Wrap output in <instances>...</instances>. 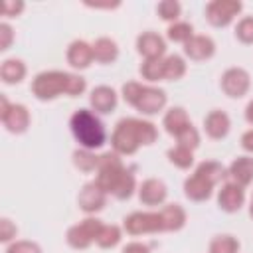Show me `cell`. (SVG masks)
I'll use <instances>...</instances> for the list:
<instances>
[{
    "label": "cell",
    "instance_id": "d590c367",
    "mask_svg": "<svg viewBox=\"0 0 253 253\" xmlns=\"http://www.w3.org/2000/svg\"><path fill=\"white\" fill-rule=\"evenodd\" d=\"M235 38L245 43V45H251L253 43V16H245L237 22L235 26Z\"/></svg>",
    "mask_w": 253,
    "mask_h": 253
},
{
    "label": "cell",
    "instance_id": "8d00e7d4",
    "mask_svg": "<svg viewBox=\"0 0 253 253\" xmlns=\"http://www.w3.org/2000/svg\"><path fill=\"white\" fill-rule=\"evenodd\" d=\"M142 91H144V85H142V83H138V81H126V83L123 85V89H121V95H123L125 103L136 107V103H138Z\"/></svg>",
    "mask_w": 253,
    "mask_h": 253
},
{
    "label": "cell",
    "instance_id": "f6af8a7d",
    "mask_svg": "<svg viewBox=\"0 0 253 253\" xmlns=\"http://www.w3.org/2000/svg\"><path fill=\"white\" fill-rule=\"evenodd\" d=\"M245 121L249 123V125H253V99L247 103V107H245Z\"/></svg>",
    "mask_w": 253,
    "mask_h": 253
},
{
    "label": "cell",
    "instance_id": "30bf717a",
    "mask_svg": "<svg viewBox=\"0 0 253 253\" xmlns=\"http://www.w3.org/2000/svg\"><path fill=\"white\" fill-rule=\"evenodd\" d=\"M77 204L85 213H95L101 211L107 204V192H103L95 182H89L81 188L79 196H77Z\"/></svg>",
    "mask_w": 253,
    "mask_h": 253
},
{
    "label": "cell",
    "instance_id": "44dd1931",
    "mask_svg": "<svg viewBox=\"0 0 253 253\" xmlns=\"http://www.w3.org/2000/svg\"><path fill=\"white\" fill-rule=\"evenodd\" d=\"M190 119H188V113L184 107H172L166 111L164 119H162V126L168 134L172 136H178L186 126H190Z\"/></svg>",
    "mask_w": 253,
    "mask_h": 253
},
{
    "label": "cell",
    "instance_id": "60d3db41",
    "mask_svg": "<svg viewBox=\"0 0 253 253\" xmlns=\"http://www.w3.org/2000/svg\"><path fill=\"white\" fill-rule=\"evenodd\" d=\"M24 8H26V4L22 0H6L4 6H2V16L16 18V16H20L24 12Z\"/></svg>",
    "mask_w": 253,
    "mask_h": 253
},
{
    "label": "cell",
    "instance_id": "ac0fdd59",
    "mask_svg": "<svg viewBox=\"0 0 253 253\" xmlns=\"http://www.w3.org/2000/svg\"><path fill=\"white\" fill-rule=\"evenodd\" d=\"M166 91L158 89V87H144L138 103H136V111H140L142 115H156L158 111H162L166 107Z\"/></svg>",
    "mask_w": 253,
    "mask_h": 253
},
{
    "label": "cell",
    "instance_id": "e0dca14e",
    "mask_svg": "<svg viewBox=\"0 0 253 253\" xmlns=\"http://www.w3.org/2000/svg\"><path fill=\"white\" fill-rule=\"evenodd\" d=\"M117 93L113 87L109 85H99L91 91L89 95V103H91V109L95 113H101V115H109L117 109Z\"/></svg>",
    "mask_w": 253,
    "mask_h": 253
},
{
    "label": "cell",
    "instance_id": "f35d334b",
    "mask_svg": "<svg viewBox=\"0 0 253 253\" xmlns=\"http://www.w3.org/2000/svg\"><path fill=\"white\" fill-rule=\"evenodd\" d=\"M87 89V81L81 77V75H75V73H69V83H67V95L69 97H77V95H83Z\"/></svg>",
    "mask_w": 253,
    "mask_h": 253
},
{
    "label": "cell",
    "instance_id": "1f68e13d",
    "mask_svg": "<svg viewBox=\"0 0 253 253\" xmlns=\"http://www.w3.org/2000/svg\"><path fill=\"white\" fill-rule=\"evenodd\" d=\"M192 36H194V28L188 22H174L166 30V38L170 42H178V43H186Z\"/></svg>",
    "mask_w": 253,
    "mask_h": 253
},
{
    "label": "cell",
    "instance_id": "8992f818",
    "mask_svg": "<svg viewBox=\"0 0 253 253\" xmlns=\"http://www.w3.org/2000/svg\"><path fill=\"white\" fill-rule=\"evenodd\" d=\"M101 229H103L101 219L89 215V217H85L83 221H79V223H75V225H71V227L67 229L65 241H67V245L73 247V249H87L93 241H97Z\"/></svg>",
    "mask_w": 253,
    "mask_h": 253
},
{
    "label": "cell",
    "instance_id": "484cf974",
    "mask_svg": "<svg viewBox=\"0 0 253 253\" xmlns=\"http://www.w3.org/2000/svg\"><path fill=\"white\" fill-rule=\"evenodd\" d=\"M186 75V61L180 55H166L164 57V79L166 81H178Z\"/></svg>",
    "mask_w": 253,
    "mask_h": 253
},
{
    "label": "cell",
    "instance_id": "ab89813d",
    "mask_svg": "<svg viewBox=\"0 0 253 253\" xmlns=\"http://www.w3.org/2000/svg\"><path fill=\"white\" fill-rule=\"evenodd\" d=\"M16 235H18L16 223H12V219H8V217H2L0 219V241L10 243L12 239H16Z\"/></svg>",
    "mask_w": 253,
    "mask_h": 253
},
{
    "label": "cell",
    "instance_id": "8fae6325",
    "mask_svg": "<svg viewBox=\"0 0 253 253\" xmlns=\"http://www.w3.org/2000/svg\"><path fill=\"white\" fill-rule=\"evenodd\" d=\"M136 51L144 59H162L166 53V42L156 32H142L136 38Z\"/></svg>",
    "mask_w": 253,
    "mask_h": 253
},
{
    "label": "cell",
    "instance_id": "83f0119b",
    "mask_svg": "<svg viewBox=\"0 0 253 253\" xmlns=\"http://www.w3.org/2000/svg\"><path fill=\"white\" fill-rule=\"evenodd\" d=\"M99 160L101 156L93 154V150H85V148H77L73 152V164L75 168H79L81 172H93L99 168Z\"/></svg>",
    "mask_w": 253,
    "mask_h": 253
},
{
    "label": "cell",
    "instance_id": "9a60e30c",
    "mask_svg": "<svg viewBox=\"0 0 253 253\" xmlns=\"http://www.w3.org/2000/svg\"><path fill=\"white\" fill-rule=\"evenodd\" d=\"M229 128H231V121H229L227 113L221 109H213L204 117V130L213 140L225 138L229 134Z\"/></svg>",
    "mask_w": 253,
    "mask_h": 253
},
{
    "label": "cell",
    "instance_id": "9c48e42d",
    "mask_svg": "<svg viewBox=\"0 0 253 253\" xmlns=\"http://www.w3.org/2000/svg\"><path fill=\"white\" fill-rule=\"evenodd\" d=\"M245 204V190L235 182H225L217 192V206L225 213H235Z\"/></svg>",
    "mask_w": 253,
    "mask_h": 253
},
{
    "label": "cell",
    "instance_id": "d6a6232c",
    "mask_svg": "<svg viewBox=\"0 0 253 253\" xmlns=\"http://www.w3.org/2000/svg\"><path fill=\"white\" fill-rule=\"evenodd\" d=\"M134 190H136L134 174L126 168V170H125V174H123V178L119 180V184H117V188H115L113 196H115L117 200H128V198L134 194Z\"/></svg>",
    "mask_w": 253,
    "mask_h": 253
},
{
    "label": "cell",
    "instance_id": "7c38bea8",
    "mask_svg": "<svg viewBox=\"0 0 253 253\" xmlns=\"http://www.w3.org/2000/svg\"><path fill=\"white\" fill-rule=\"evenodd\" d=\"M168 198V188L158 178H148L138 186V200L144 206H162Z\"/></svg>",
    "mask_w": 253,
    "mask_h": 253
},
{
    "label": "cell",
    "instance_id": "f1b7e54d",
    "mask_svg": "<svg viewBox=\"0 0 253 253\" xmlns=\"http://www.w3.org/2000/svg\"><path fill=\"white\" fill-rule=\"evenodd\" d=\"M121 239H123V229L119 225H103V229H101V233H99L95 243L101 249H113V247H117L121 243Z\"/></svg>",
    "mask_w": 253,
    "mask_h": 253
},
{
    "label": "cell",
    "instance_id": "f546056e",
    "mask_svg": "<svg viewBox=\"0 0 253 253\" xmlns=\"http://www.w3.org/2000/svg\"><path fill=\"white\" fill-rule=\"evenodd\" d=\"M237 251H239V241L229 233L215 235L210 241V253H237Z\"/></svg>",
    "mask_w": 253,
    "mask_h": 253
},
{
    "label": "cell",
    "instance_id": "ba28073f",
    "mask_svg": "<svg viewBox=\"0 0 253 253\" xmlns=\"http://www.w3.org/2000/svg\"><path fill=\"white\" fill-rule=\"evenodd\" d=\"M219 87L227 97L241 99V97L247 95V91L251 87V77L243 67H229V69L223 71Z\"/></svg>",
    "mask_w": 253,
    "mask_h": 253
},
{
    "label": "cell",
    "instance_id": "d6986e66",
    "mask_svg": "<svg viewBox=\"0 0 253 253\" xmlns=\"http://www.w3.org/2000/svg\"><path fill=\"white\" fill-rule=\"evenodd\" d=\"M213 192V184H210L206 178H202L198 172L186 178L184 182V194L192 202H206Z\"/></svg>",
    "mask_w": 253,
    "mask_h": 253
},
{
    "label": "cell",
    "instance_id": "4316f807",
    "mask_svg": "<svg viewBox=\"0 0 253 253\" xmlns=\"http://www.w3.org/2000/svg\"><path fill=\"white\" fill-rule=\"evenodd\" d=\"M166 156H168L170 164H174L180 170H188L194 164V150L184 148V146H178V144L172 146V148H168Z\"/></svg>",
    "mask_w": 253,
    "mask_h": 253
},
{
    "label": "cell",
    "instance_id": "bcb514c9",
    "mask_svg": "<svg viewBox=\"0 0 253 253\" xmlns=\"http://www.w3.org/2000/svg\"><path fill=\"white\" fill-rule=\"evenodd\" d=\"M249 215L253 217V198H251V206H249Z\"/></svg>",
    "mask_w": 253,
    "mask_h": 253
},
{
    "label": "cell",
    "instance_id": "4dcf8cb0",
    "mask_svg": "<svg viewBox=\"0 0 253 253\" xmlns=\"http://www.w3.org/2000/svg\"><path fill=\"white\" fill-rule=\"evenodd\" d=\"M140 75L142 79L154 83L164 79V59H144L140 65Z\"/></svg>",
    "mask_w": 253,
    "mask_h": 253
},
{
    "label": "cell",
    "instance_id": "3957f363",
    "mask_svg": "<svg viewBox=\"0 0 253 253\" xmlns=\"http://www.w3.org/2000/svg\"><path fill=\"white\" fill-rule=\"evenodd\" d=\"M67 83H69V73L65 71H42L32 79V95L38 101H53L59 95H67Z\"/></svg>",
    "mask_w": 253,
    "mask_h": 253
},
{
    "label": "cell",
    "instance_id": "836d02e7",
    "mask_svg": "<svg viewBox=\"0 0 253 253\" xmlns=\"http://www.w3.org/2000/svg\"><path fill=\"white\" fill-rule=\"evenodd\" d=\"M156 12H158V16L164 22H178L180 12H182V6L176 0H162V2H158Z\"/></svg>",
    "mask_w": 253,
    "mask_h": 253
},
{
    "label": "cell",
    "instance_id": "74e56055",
    "mask_svg": "<svg viewBox=\"0 0 253 253\" xmlns=\"http://www.w3.org/2000/svg\"><path fill=\"white\" fill-rule=\"evenodd\" d=\"M6 253H42V247L36 243V241H14L8 245Z\"/></svg>",
    "mask_w": 253,
    "mask_h": 253
},
{
    "label": "cell",
    "instance_id": "2e32d148",
    "mask_svg": "<svg viewBox=\"0 0 253 253\" xmlns=\"http://www.w3.org/2000/svg\"><path fill=\"white\" fill-rule=\"evenodd\" d=\"M95 61L93 57V43H87L85 40H75L67 47V63L73 69H87Z\"/></svg>",
    "mask_w": 253,
    "mask_h": 253
},
{
    "label": "cell",
    "instance_id": "cb8c5ba5",
    "mask_svg": "<svg viewBox=\"0 0 253 253\" xmlns=\"http://www.w3.org/2000/svg\"><path fill=\"white\" fill-rule=\"evenodd\" d=\"M93 57H95L97 63H103V65L117 61V57H119V45H117V42L111 40V38H99V40H95V43H93Z\"/></svg>",
    "mask_w": 253,
    "mask_h": 253
},
{
    "label": "cell",
    "instance_id": "6da1fadb",
    "mask_svg": "<svg viewBox=\"0 0 253 253\" xmlns=\"http://www.w3.org/2000/svg\"><path fill=\"white\" fill-rule=\"evenodd\" d=\"M158 130L150 121L134 119V117H125L115 125V130L111 134V146L113 152L119 156H130L134 154L140 146H148L156 142Z\"/></svg>",
    "mask_w": 253,
    "mask_h": 253
},
{
    "label": "cell",
    "instance_id": "5bb4252c",
    "mask_svg": "<svg viewBox=\"0 0 253 253\" xmlns=\"http://www.w3.org/2000/svg\"><path fill=\"white\" fill-rule=\"evenodd\" d=\"M0 119H2L4 128L12 134H22L30 126V111H28L26 105H20V103H12L8 113L2 115Z\"/></svg>",
    "mask_w": 253,
    "mask_h": 253
},
{
    "label": "cell",
    "instance_id": "4fadbf2b",
    "mask_svg": "<svg viewBox=\"0 0 253 253\" xmlns=\"http://www.w3.org/2000/svg\"><path fill=\"white\" fill-rule=\"evenodd\" d=\"M184 53L192 61H206L215 53V42L210 36H192L184 43Z\"/></svg>",
    "mask_w": 253,
    "mask_h": 253
},
{
    "label": "cell",
    "instance_id": "52a82bcc",
    "mask_svg": "<svg viewBox=\"0 0 253 253\" xmlns=\"http://www.w3.org/2000/svg\"><path fill=\"white\" fill-rule=\"evenodd\" d=\"M243 4L239 0H213L206 6V20L215 28L229 26L241 12Z\"/></svg>",
    "mask_w": 253,
    "mask_h": 253
},
{
    "label": "cell",
    "instance_id": "277c9868",
    "mask_svg": "<svg viewBox=\"0 0 253 253\" xmlns=\"http://www.w3.org/2000/svg\"><path fill=\"white\" fill-rule=\"evenodd\" d=\"M125 164L123 160L119 158L117 152H107V154H101V160H99V168H97V176H95V184L107 192V194H113L119 180L123 178L125 174Z\"/></svg>",
    "mask_w": 253,
    "mask_h": 253
},
{
    "label": "cell",
    "instance_id": "ee69618b",
    "mask_svg": "<svg viewBox=\"0 0 253 253\" xmlns=\"http://www.w3.org/2000/svg\"><path fill=\"white\" fill-rule=\"evenodd\" d=\"M241 148H243L245 152L253 154V128H249V130H245V132L241 134Z\"/></svg>",
    "mask_w": 253,
    "mask_h": 253
},
{
    "label": "cell",
    "instance_id": "5b68a950",
    "mask_svg": "<svg viewBox=\"0 0 253 253\" xmlns=\"http://www.w3.org/2000/svg\"><path fill=\"white\" fill-rule=\"evenodd\" d=\"M123 229L128 235L136 237L144 233L164 231V223H162L160 211H132L123 219Z\"/></svg>",
    "mask_w": 253,
    "mask_h": 253
},
{
    "label": "cell",
    "instance_id": "d4e9b609",
    "mask_svg": "<svg viewBox=\"0 0 253 253\" xmlns=\"http://www.w3.org/2000/svg\"><path fill=\"white\" fill-rule=\"evenodd\" d=\"M196 172H198L202 178H206L210 184H213V186L219 184V182L227 176V170H225L219 162H213V160H206V162L198 164Z\"/></svg>",
    "mask_w": 253,
    "mask_h": 253
},
{
    "label": "cell",
    "instance_id": "ffe728a7",
    "mask_svg": "<svg viewBox=\"0 0 253 253\" xmlns=\"http://www.w3.org/2000/svg\"><path fill=\"white\" fill-rule=\"evenodd\" d=\"M227 176L231 178V182H235L241 188L249 186L253 182V158L251 156H237L229 164Z\"/></svg>",
    "mask_w": 253,
    "mask_h": 253
},
{
    "label": "cell",
    "instance_id": "e575fe53",
    "mask_svg": "<svg viewBox=\"0 0 253 253\" xmlns=\"http://www.w3.org/2000/svg\"><path fill=\"white\" fill-rule=\"evenodd\" d=\"M176 140H178V142H176L178 146L196 150V148L200 146V132H198V128H196L194 125H190V126H186V128L176 136Z\"/></svg>",
    "mask_w": 253,
    "mask_h": 253
},
{
    "label": "cell",
    "instance_id": "7bdbcfd3",
    "mask_svg": "<svg viewBox=\"0 0 253 253\" xmlns=\"http://www.w3.org/2000/svg\"><path fill=\"white\" fill-rule=\"evenodd\" d=\"M123 253H150V249H148V245H144L140 241H130L123 247Z\"/></svg>",
    "mask_w": 253,
    "mask_h": 253
},
{
    "label": "cell",
    "instance_id": "7402d4cb",
    "mask_svg": "<svg viewBox=\"0 0 253 253\" xmlns=\"http://www.w3.org/2000/svg\"><path fill=\"white\" fill-rule=\"evenodd\" d=\"M28 69H26V63L22 59H16V57H10V59H4L2 65H0V79L2 83L6 85H16L20 83L24 77H26Z\"/></svg>",
    "mask_w": 253,
    "mask_h": 253
},
{
    "label": "cell",
    "instance_id": "7a4b0ae2",
    "mask_svg": "<svg viewBox=\"0 0 253 253\" xmlns=\"http://www.w3.org/2000/svg\"><path fill=\"white\" fill-rule=\"evenodd\" d=\"M73 138L85 150H97L107 142V130L101 119L89 109H77L69 119Z\"/></svg>",
    "mask_w": 253,
    "mask_h": 253
},
{
    "label": "cell",
    "instance_id": "603a6c76",
    "mask_svg": "<svg viewBox=\"0 0 253 253\" xmlns=\"http://www.w3.org/2000/svg\"><path fill=\"white\" fill-rule=\"evenodd\" d=\"M164 231H180L186 225V211L180 204H168L160 210Z\"/></svg>",
    "mask_w": 253,
    "mask_h": 253
},
{
    "label": "cell",
    "instance_id": "b9f144b4",
    "mask_svg": "<svg viewBox=\"0 0 253 253\" xmlns=\"http://www.w3.org/2000/svg\"><path fill=\"white\" fill-rule=\"evenodd\" d=\"M12 40H14V30L10 28V24L2 22L0 24V51H6L12 43Z\"/></svg>",
    "mask_w": 253,
    "mask_h": 253
}]
</instances>
